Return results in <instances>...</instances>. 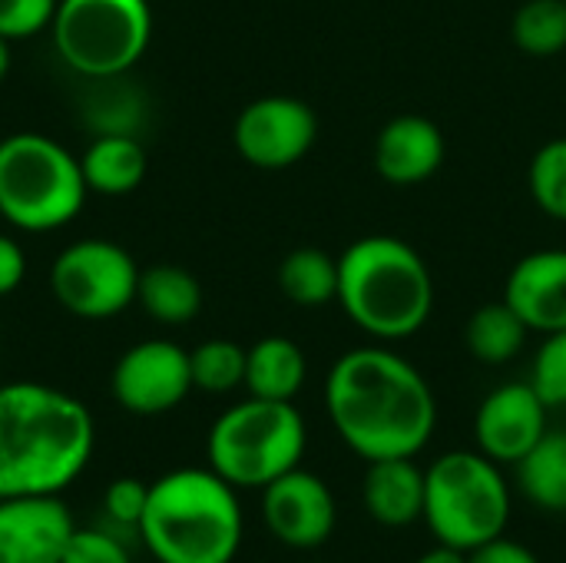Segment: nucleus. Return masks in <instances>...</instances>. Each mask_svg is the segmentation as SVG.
<instances>
[{"label":"nucleus","mask_w":566,"mask_h":563,"mask_svg":"<svg viewBox=\"0 0 566 563\" xmlns=\"http://www.w3.org/2000/svg\"><path fill=\"white\" fill-rule=\"evenodd\" d=\"M308 375L305 352L298 342L285 335H269L259 338L249 355H245V388L252 398H269V402H292Z\"/></svg>","instance_id":"a211bd4d"},{"label":"nucleus","mask_w":566,"mask_h":563,"mask_svg":"<svg viewBox=\"0 0 566 563\" xmlns=\"http://www.w3.org/2000/svg\"><path fill=\"white\" fill-rule=\"evenodd\" d=\"M27 275V256H23V246L10 236L0 232V299L17 292V285L23 282Z\"/></svg>","instance_id":"473e14b6"},{"label":"nucleus","mask_w":566,"mask_h":563,"mask_svg":"<svg viewBox=\"0 0 566 563\" xmlns=\"http://www.w3.org/2000/svg\"><path fill=\"white\" fill-rule=\"evenodd\" d=\"M504 302L524 319L531 332L566 329V249H541L524 256L504 285Z\"/></svg>","instance_id":"2eb2a0df"},{"label":"nucleus","mask_w":566,"mask_h":563,"mask_svg":"<svg viewBox=\"0 0 566 563\" xmlns=\"http://www.w3.org/2000/svg\"><path fill=\"white\" fill-rule=\"evenodd\" d=\"M468 563H541V557L524 548L521 541H511V538H494L474 551H468Z\"/></svg>","instance_id":"2f4dec72"},{"label":"nucleus","mask_w":566,"mask_h":563,"mask_svg":"<svg viewBox=\"0 0 566 563\" xmlns=\"http://www.w3.org/2000/svg\"><path fill=\"white\" fill-rule=\"evenodd\" d=\"M262 521L279 544L315 551L335 534L338 504L318 475L295 468L262 488Z\"/></svg>","instance_id":"f8f14e48"},{"label":"nucleus","mask_w":566,"mask_h":563,"mask_svg":"<svg viewBox=\"0 0 566 563\" xmlns=\"http://www.w3.org/2000/svg\"><path fill=\"white\" fill-rule=\"evenodd\" d=\"M90 93L83 96V123L93 136H136L146 116L143 90L123 76L90 80Z\"/></svg>","instance_id":"412c9836"},{"label":"nucleus","mask_w":566,"mask_h":563,"mask_svg":"<svg viewBox=\"0 0 566 563\" xmlns=\"http://www.w3.org/2000/svg\"><path fill=\"white\" fill-rule=\"evenodd\" d=\"M90 408L40 382L0 388V498H60L90 465Z\"/></svg>","instance_id":"f03ea898"},{"label":"nucleus","mask_w":566,"mask_h":563,"mask_svg":"<svg viewBox=\"0 0 566 563\" xmlns=\"http://www.w3.org/2000/svg\"><path fill=\"white\" fill-rule=\"evenodd\" d=\"M86 179L80 159L43 133L0 139V216L23 232H53L83 209Z\"/></svg>","instance_id":"423d86ee"},{"label":"nucleus","mask_w":566,"mask_h":563,"mask_svg":"<svg viewBox=\"0 0 566 563\" xmlns=\"http://www.w3.org/2000/svg\"><path fill=\"white\" fill-rule=\"evenodd\" d=\"M136 302L159 325H186L202 309V285L189 269L159 262V265L139 269Z\"/></svg>","instance_id":"aec40b11"},{"label":"nucleus","mask_w":566,"mask_h":563,"mask_svg":"<svg viewBox=\"0 0 566 563\" xmlns=\"http://www.w3.org/2000/svg\"><path fill=\"white\" fill-rule=\"evenodd\" d=\"M139 265L136 259L109 239H80L66 246L53 269L50 289L56 302L76 319H113L136 302Z\"/></svg>","instance_id":"1a4fd4ad"},{"label":"nucleus","mask_w":566,"mask_h":563,"mask_svg":"<svg viewBox=\"0 0 566 563\" xmlns=\"http://www.w3.org/2000/svg\"><path fill=\"white\" fill-rule=\"evenodd\" d=\"M521 494L544 508V511H566V435L547 431L517 465Z\"/></svg>","instance_id":"4be33fe9"},{"label":"nucleus","mask_w":566,"mask_h":563,"mask_svg":"<svg viewBox=\"0 0 566 563\" xmlns=\"http://www.w3.org/2000/svg\"><path fill=\"white\" fill-rule=\"evenodd\" d=\"M279 289L289 302L302 309H318L338 302V259L325 249L302 246L289 252L279 265Z\"/></svg>","instance_id":"5701e85b"},{"label":"nucleus","mask_w":566,"mask_h":563,"mask_svg":"<svg viewBox=\"0 0 566 563\" xmlns=\"http://www.w3.org/2000/svg\"><path fill=\"white\" fill-rule=\"evenodd\" d=\"M444 163V133L434 119L401 113L388 119L375 139V169L391 186H418Z\"/></svg>","instance_id":"dca6fc26"},{"label":"nucleus","mask_w":566,"mask_h":563,"mask_svg":"<svg viewBox=\"0 0 566 563\" xmlns=\"http://www.w3.org/2000/svg\"><path fill=\"white\" fill-rule=\"evenodd\" d=\"M113 398L139 418H156L186 402L192 392L189 352L169 338H146L119 355L113 368Z\"/></svg>","instance_id":"9b49d317"},{"label":"nucleus","mask_w":566,"mask_h":563,"mask_svg":"<svg viewBox=\"0 0 566 563\" xmlns=\"http://www.w3.org/2000/svg\"><path fill=\"white\" fill-rule=\"evenodd\" d=\"M527 335H531V329L524 325V319L504 299L491 302V305H481L468 319V329H464L468 352L484 365H504V362L517 358Z\"/></svg>","instance_id":"b1692460"},{"label":"nucleus","mask_w":566,"mask_h":563,"mask_svg":"<svg viewBox=\"0 0 566 563\" xmlns=\"http://www.w3.org/2000/svg\"><path fill=\"white\" fill-rule=\"evenodd\" d=\"M73 528L60 498H0V563H60Z\"/></svg>","instance_id":"4468645a"},{"label":"nucleus","mask_w":566,"mask_h":563,"mask_svg":"<svg viewBox=\"0 0 566 563\" xmlns=\"http://www.w3.org/2000/svg\"><path fill=\"white\" fill-rule=\"evenodd\" d=\"M146 501H149V484H143L139 478H116L103 494V514H106L109 528L136 534Z\"/></svg>","instance_id":"c756f323"},{"label":"nucleus","mask_w":566,"mask_h":563,"mask_svg":"<svg viewBox=\"0 0 566 563\" xmlns=\"http://www.w3.org/2000/svg\"><path fill=\"white\" fill-rule=\"evenodd\" d=\"M415 563H468V554H464V551H458V548L438 544V548H431L428 554H421Z\"/></svg>","instance_id":"72a5a7b5"},{"label":"nucleus","mask_w":566,"mask_h":563,"mask_svg":"<svg viewBox=\"0 0 566 563\" xmlns=\"http://www.w3.org/2000/svg\"><path fill=\"white\" fill-rule=\"evenodd\" d=\"M245 355L239 342L229 338H209L189 352V368H192V388L209 392V395H229L239 385H245Z\"/></svg>","instance_id":"a878e982"},{"label":"nucleus","mask_w":566,"mask_h":563,"mask_svg":"<svg viewBox=\"0 0 566 563\" xmlns=\"http://www.w3.org/2000/svg\"><path fill=\"white\" fill-rule=\"evenodd\" d=\"M345 315L381 342L418 335L434 312V279L415 246L398 236H365L338 256Z\"/></svg>","instance_id":"20e7f679"},{"label":"nucleus","mask_w":566,"mask_h":563,"mask_svg":"<svg viewBox=\"0 0 566 563\" xmlns=\"http://www.w3.org/2000/svg\"><path fill=\"white\" fill-rule=\"evenodd\" d=\"M511 488L481 451H448L424 471V524L438 544L474 551L504 534Z\"/></svg>","instance_id":"0eeeda50"},{"label":"nucleus","mask_w":566,"mask_h":563,"mask_svg":"<svg viewBox=\"0 0 566 563\" xmlns=\"http://www.w3.org/2000/svg\"><path fill=\"white\" fill-rule=\"evenodd\" d=\"M514 43L527 56H557L566 50V0H527L511 23Z\"/></svg>","instance_id":"393cba45"},{"label":"nucleus","mask_w":566,"mask_h":563,"mask_svg":"<svg viewBox=\"0 0 566 563\" xmlns=\"http://www.w3.org/2000/svg\"><path fill=\"white\" fill-rule=\"evenodd\" d=\"M80 169L90 192L129 196L146 179V149L136 136H93Z\"/></svg>","instance_id":"6ab92c4d"},{"label":"nucleus","mask_w":566,"mask_h":563,"mask_svg":"<svg viewBox=\"0 0 566 563\" xmlns=\"http://www.w3.org/2000/svg\"><path fill=\"white\" fill-rule=\"evenodd\" d=\"M361 501L375 524L401 531L424 521V471L415 458L368 461L361 481Z\"/></svg>","instance_id":"f3484780"},{"label":"nucleus","mask_w":566,"mask_h":563,"mask_svg":"<svg viewBox=\"0 0 566 563\" xmlns=\"http://www.w3.org/2000/svg\"><path fill=\"white\" fill-rule=\"evenodd\" d=\"M531 385L547 402V408H564L566 405V329L544 338V345L534 358Z\"/></svg>","instance_id":"c85d7f7f"},{"label":"nucleus","mask_w":566,"mask_h":563,"mask_svg":"<svg viewBox=\"0 0 566 563\" xmlns=\"http://www.w3.org/2000/svg\"><path fill=\"white\" fill-rule=\"evenodd\" d=\"M308 428L292 402L245 398L226 408L206 438L209 468L235 491H262L275 478L295 471L305 458Z\"/></svg>","instance_id":"39448f33"},{"label":"nucleus","mask_w":566,"mask_h":563,"mask_svg":"<svg viewBox=\"0 0 566 563\" xmlns=\"http://www.w3.org/2000/svg\"><path fill=\"white\" fill-rule=\"evenodd\" d=\"M564 435H566V428H564Z\"/></svg>","instance_id":"c9c22d12"},{"label":"nucleus","mask_w":566,"mask_h":563,"mask_svg":"<svg viewBox=\"0 0 566 563\" xmlns=\"http://www.w3.org/2000/svg\"><path fill=\"white\" fill-rule=\"evenodd\" d=\"M325 411L348 451L365 461L415 458L438 425L428 378L391 348L345 352L328 372Z\"/></svg>","instance_id":"f257e3e1"},{"label":"nucleus","mask_w":566,"mask_h":563,"mask_svg":"<svg viewBox=\"0 0 566 563\" xmlns=\"http://www.w3.org/2000/svg\"><path fill=\"white\" fill-rule=\"evenodd\" d=\"M60 563H133L116 528H73Z\"/></svg>","instance_id":"cd10ccee"},{"label":"nucleus","mask_w":566,"mask_h":563,"mask_svg":"<svg viewBox=\"0 0 566 563\" xmlns=\"http://www.w3.org/2000/svg\"><path fill=\"white\" fill-rule=\"evenodd\" d=\"M547 435V402L531 382L494 388L474 415L478 451L497 465H517Z\"/></svg>","instance_id":"ddd939ff"},{"label":"nucleus","mask_w":566,"mask_h":563,"mask_svg":"<svg viewBox=\"0 0 566 563\" xmlns=\"http://www.w3.org/2000/svg\"><path fill=\"white\" fill-rule=\"evenodd\" d=\"M7 70H10V40L0 37V80L7 76Z\"/></svg>","instance_id":"f704fd0d"},{"label":"nucleus","mask_w":566,"mask_h":563,"mask_svg":"<svg viewBox=\"0 0 566 563\" xmlns=\"http://www.w3.org/2000/svg\"><path fill=\"white\" fill-rule=\"evenodd\" d=\"M60 0H0V37L27 40L50 27Z\"/></svg>","instance_id":"7c9ffc66"},{"label":"nucleus","mask_w":566,"mask_h":563,"mask_svg":"<svg viewBox=\"0 0 566 563\" xmlns=\"http://www.w3.org/2000/svg\"><path fill=\"white\" fill-rule=\"evenodd\" d=\"M527 186L534 202L551 216L566 222V136L544 143L527 169Z\"/></svg>","instance_id":"bb28decb"},{"label":"nucleus","mask_w":566,"mask_h":563,"mask_svg":"<svg viewBox=\"0 0 566 563\" xmlns=\"http://www.w3.org/2000/svg\"><path fill=\"white\" fill-rule=\"evenodd\" d=\"M318 136V116L305 100L262 96L235 116V149L255 169H289L308 156Z\"/></svg>","instance_id":"9d476101"},{"label":"nucleus","mask_w":566,"mask_h":563,"mask_svg":"<svg viewBox=\"0 0 566 563\" xmlns=\"http://www.w3.org/2000/svg\"><path fill=\"white\" fill-rule=\"evenodd\" d=\"M60 60L86 76L129 73L153 40L149 0H60L50 20Z\"/></svg>","instance_id":"6e6552de"},{"label":"nucleus","mask_w":566,"mask_h":563,"mask_svg":"<svg viewBox=\"0 0 566 563\" xmlns=\"http://www.w3.org/2000/svg\"><path fill=\"white\" fill-rule=\"evenodd\" d=\"M242 534L239 494L212 468H179L153 481L136 528L156 563H232Z\"/></svg>","instance_id":"7ed1b4c3"}]
</instances>
